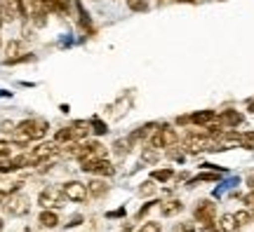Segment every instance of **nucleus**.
<instances>
[{
  "instance_id": "f257e3e1",
  "label": "nucleus",
  "mask_w": 254,
  "mask_h": 232,
  "mask_svg": "<svg viewBox=\"0 0 254 232\" xmlns=\"http://www.w3.org/2000/svg\"><path fill=\"white\" fill-rule=\"evenodd\" d=\"M47 129H50L47 120H43V117H26V120L17 122V132H14L12 139H17L21 143L43 141L47 136Z\"/></svg>"
},
{
  "instance_id": "f03ea898",
  "label": "nucleus",
  "mask_w": 254,
  "mask_h": 232,
  "mask_svg": "<svg viewBox=\"0 0 254 232\" xmlns=\"http://www.w3.org/2000/svg\"><path fill=\"white\" fill-rule=\"evenodd\" d=\"M193 218L195 223H200L205 230L209 232H219L217 230V204L212 199H200L195 209H193Z\"/></svg>"
},
{
  "instance_id": "7ed1b4c3",
  "label": "nucleus",
  "mask_w": 254,
  "mask_h": 232,
  "mask_svg": "<svg viewBox=\"0 0 254 232\" xmlns=\"http://www.w3.org/2000/svg\"><path fill=\"white\" fill-rule=\"evenodd\" d=\"M2 211L7 216L21 218V216H26L28 211H31V199H28V195H24L21 190H14V192H9V195L2 199Z\"/></svg>"
},
{
  "instance_id": "20e7f679",
  "label": "nucleus",
  "mask_w": 254,
  "mask_h": 232,
  "mask_svg": "<svg viewBox=\"0 0 254 232\" xmlns=\"http://www.w3.org/2000/svg\"><path fill=\"white\" fill-rule=\"evenodd\" d=\"M5 66H17V63H26L33 59V54L28 52L26 43L19 38V40H9L7 45H5Z\"/></svg>"
},
{
  "instance_id": "39448f33",
  "label": "nucleus",
  "mask_w": 254,
  "mask_h": 232,
  "mask_svg": "<svg viewBox=\"0 0 254 232\" xmlns=\"http://www.w3.org/2000/svg\"><path fill=\"white\" fill-rule=\"evenodd\" d=\"M148 143L158 148V150H167V148H172V145H179V134H177V129H172L170 125H160L155 129V134L148 139Z\"/></svg>"
},
{
  "instance_id": "423d86ee",
  "label": "nucleus",
  "mask_w": 254,
  "mask_h": 232,
  "mask_svg": "<svg viewBox=\"0 0 254 232\" xmlns=\"http://www.w3.org/2000/svg\"><path fill=\"white\" fill-rule=\"evenodd\" d=\"M66 195L62 192V187H55V186H45L40 190V195H38V204L43 206V209H64L66 206Z\"/></svg>"
},
{
  "instance_id": "0eeeda50",
  "label": "nucleus",
  "mask_w": 254,
  "mask_h": 232,
  "mask_svg": "<svg viewBox=\"0 0 254 232\" xmlns=\"http://www.w3.org/2000/svg\"><path fill=\"white\" fill-rule=\"evenodd\" d=\"M80 171L87 174V176H99V179H111V176H116V167H113V162H109L106 157L85 162V164H80Z\"/></svg>"
},
{
  "instance_id": "6e6552de",
  "label": "nucleus",
  "mask_w": 254,
  "mask_h": 232,
  "mask_svg": "<svg viewBox=\"0 0 254 232\" xmlns=\"http://www.w3.org/2000/svg\"><path fill=\"white\" fill-rule=\"evenodd\" d=\"M99 157H106V145L99 141H82L78 145V152H75V160L85 164V162L99 160Z\"/></svg>"
},
{
  "instance_id": "1a4fd4ad",
  "label": "nucleus",
  "mask_w": 254,
  "mask_h": 232,
  "mask_svg": "<svg viewBox=\"0 0 254 232\" xmlns=\"http://www.w3.org/2000/svg\"><path fill=\"white\" fill-rule=\"evenodd\" d=\"M62 192L66 195L68 202H75V204H82V202H87V199H90V195H87V186L80 183V181H75V179L64 181Z\"/></svg>"
},
{
  "instance_id": "9d476101",
  "label": "nucleus",
  "mask_w": 254,
  "mask_h": 232,
  "mask_svg": "<svg viewBox=\"0 0 254 232\" xmlns=\"http://www.w3.org/2000/svg\"><path fill=\"white\" fill-rule=\"evenodd\" d=\"M85 186H87V195H90V199H101V197L109 192V183H106V179H99V176H92Z\"/></svg>"
},
{
  "instance_id": "9b49d317",
  "label": "nucleus",
  "mask_w": 254,
  "mask_h": 232,
  "mask_svg": "<svg viewBox=\"0 0 254 232\" xmlns=\"http://www.w3.org/2000/svg\"><path fill=\"white\" fill-rule=\"evenodd\" d=\"M217 120L226 127V129H236V127L243 125V120H245V117H243L240 110H231V108H228V110H221V113H219Z\"/></svg>"
},
{
  "instance_id": "f8f14e48",
  "label": "nucleus",
  "mask_w": 254,
  "mask_h": 232,
  "mask_svg": "<svg viewBox=\"0 0 254 232\" xmlns=\"http://www.w3.org/2000/svg\"><path fill=\"white\" fill-rule=\"evenodd\" d=\"M28 143H21L17 139H12V141H0V160H7V157H14L17 152L26 150Z\"/></svg>"
},
{
  "instance_id": "ddd939ff",
  "label": "nucleus",
  "mask_w": 254,
  "mask_h": 232,
  "mask_svg": "<svg viewBox=\"0 0 254 232\" xmlns=\"http://www.w3.org/2000/svg\"><path fill=\"white\" fill-rule=\"evenodd\" d=\"M38 225H40V228H47V230H55L57 225H59L57 209H43V211L38 214Z\"/></svg>"
},
{
  "instance_id": "4468645a",
  "label": "nucleus",
  "mask_w": 254,
  "mask_h": 232,
  "mask_svg": "<svg viewBox=\"0 0 254 232\" xmlns=\"http://www.w3.org/2000/svg\"><path fill=\"white\" fill-rule=\"evenodd\" d=\"M184 211V202L182 199H177V197H172V199H165V202H160V214L165 216V218H172V216H179Z\"/></svg>"
},
{
  "instance_id": "2eb2a0df",
  "label": "nucleus",
  "mask_w": 254,
  "mask_h": 232,
  "mask_svg": "<svg viewBox=\"0 0 254 232\" xmlns=\"http://www.w3.org/2000/svg\"><path fill=\"white\" fill-rule=\"evenodd\" d=\"M158 122H148V125H141L139 127V129H134V132H132V134H129V139H132V141H148V139H151V136L155 134V129H158Z\"/></svg>"
},
{
  "instance_id": "dca6fc26",
  "label": "nucleus",
  "mask_w": 254,
  "mask_h": 232,
  "mask_svg": "<svg viewBox=\"0 0 254 232\" xmlns=\"http://www.w3.org/2000/svg\"><path fill=\"white\" fill-rule=\"evenodd\" d=\"M214 120H217V113H214V110H198V113L190 115V125L207 127V125H212Z\"/></svg>"
},
{
  "instance_id": "f3484780",
  "label": "nucleus",
  "mask_w": 254,
  "mask_h": 232,
  "mask_svg": "<svg viewBox=\"0 0 254 232\" xmlns=\"http://www.w3.org/2000/svg\"><path fill=\"white\" fill-rule=\"evenodd\" d=\"M55 141L59 143V145H66V143H71V141H78L75 127L68 125V127H64V129H59V132L55 134Z\"/></svg>"
},
{
  "instance_id": "a211bd4d",
  "label": "nucleus",
  "mask_w": 254,
  "mask_h": 232,
  "mask_svg": "<svg viewBox=\"0 0 254 232\" xmlns=\"http://www.w3.org/2000/svg\"><path fill=\"white\" fill-rule=\"evenodd\" d=\"M238 228H240V225L236 223L233 214H224V216H221V218L217 221V230H219V232H238Z\"/></svg>"
},
{
  "instance_id": "6ab92c4d",
  "label": "nucleus",
  "mask_w": 254,
  "mask_h": 232,
  "mask_svg": "<svg viewBox=\"0 0 254 232\" xmlns=\"http://www.w3.org/2000/svg\"><path fill=\"white\" fill-rule=\"evenodd\" d=\"M221 179V171H202V174H198L195 179L189 181V187L198 186V183H212V181H219Z\"/></svg>"
},
{
  "instance_id": "aec40b11",
  "label": "nucleus",
  "mask_w": 254,
  "mask_h": 232,
  "mask_svg": "<svg viewBox=\"0 0 254 232\" xmlns=\"http://www.w3.org/2000/svg\"><path fill=\"white\" fill-rule=\"evenodd\" d=\"M71 125L75 127L78 141H82V139H87V136L92 134V122H90V120H73Z\"/></svg>"
},
{
  "instance_id": "412c9836",
  "label": "nucleus",
  "mask_w": 254,
  "mask_h": 232,
  "mask_svg": "<svg viewBox=\"0 0 254 232\" xmlns=\"http://www.w3.org/2000/svg\"><path fill=\"white\" fill-rule=\"evenodd\" d=\"M151 179H153L155 183H167V181L174 179V169H172V167H165V169H153V171H151Z\"/></svg>"
},
{
  "instance_id": "4be33fe9",
  "label": "nucleus",
  "mask_w": 254,
  "mask_h": 232,
  "mask_svg": "<svg viewBox=\"0 0 254 232\" xmlns=\"http://www.w3.org/2000/svg\"><path fill=\"white\" fill-rule=\"evenodd\" d=\"M158 160H160V150H158V148L146 145L144 150H141V162H144V164H155Z\"/></svg>"
},
{
  "instance_id": "5701e85b",
  "label": "nucleus",
  "mask_w": 254,
  "mask_h": 232,
  "mask_svg": "<svg viewBox=\"0 0 254 232\" xmlns=\"http://www.w3.org/2000/svg\"><path fill=\"white\" fill-rule=\"evenodd\" d=\"M132 139H129V136H127V139H120V141H116L113 143V150L118 152L120 157H125V155H129V150H132Z\"/></svg>"
},
{
  "instance_id": "b1692460",
  "label": "nucleus",
  "mask_w": 254,
  "mask_h": 232,
  "mask_svg": "<svg viewBox=\"0 0 254 232\" xmlns=\"http://www.w3.org/2000/svg\"><path fill=\"white\" fill-rule=\"evenodd\" d=\"M233 218H236V223L243 228V225H250L254 221V216H252V211H247V209H240V211H236L233 214Z\"/></svg>"
},
{
  "instance_id": "393cba45",
  "label": "nucleus",
  "mask_w": 254,
  "mask_h": 232,
  "mask_svg": "<svg viewBox=\"0 0 254 232\" xmlns=\"http://www.w3.org/2000/svg\"><path fill=\"white\" fill-rule=\"evenodd\" d=\"M90 122H92V132H94V134H97V136L109 134V125H106L104 120H99V117H92Z\"/></svg>"
},
{
  "instance_id": "a878e982",
  "label": "nucleus",
  "mask_w": 254,
  "mask_h": 232,
  "mask_svg": "<svg viewBox=\"0 0 254 232\" xmlns=\"http://www.w3.org/2000/svg\"><path fill=\"white\" fill-rule=\"evenodd\" d=\"M139 195H141V197H151V195H155V181H153V179L144 181V183H141V187H139Z\"/></svg>"
},
{
  "instance_id": "bb28decb",
  "label": "nucleus",
  "mask_w": 254,
  "mask_h": 232,
  "mask_svg": "<svg viewBox=\"0 0 254 232\" xmlns=\"http://www.w3.org/2000/svg\"><path fill=\"white\" fill-rule=\"evenodd\" d=\"M136 232H163V225L155 223V221H146V223L139 225V230Z\"/></svg>"
},
{
  "instance_id": "cd10ccee",
  "label": "nucleus",
  "mask_w": 254,
  "mask_h": 232,
  "mask_svg": "<svg viewBox=\"0 0 254 232\" xmlns=\"http://www.w3.org/2000/svg\"><path fill=\"white\" fill-rule=\"evenodd\" d=\"M0 132L5 136H14V132H17V122H12V120H2L0 122Z\"/></svg>"
},
{
  "instance_id": "c85d7f7f",
  "label": "nucleus",
  "mask_w": 254,
  "mask_h": 232,
  "mask_svg": "<svg viewBox=\"0 0 254 232\" xmlns=\"http://www.w3.org/2000/svg\"><path fill=\"white\" fill-rule=\"evenodd\" d=\"M127 7L132 12H146L148 9V0H127Z\"/></svg>"
},
{
  "instance_id": "c756f323",
  "label": "nucleus",
  "mask_w": 254,
  "mask_h": 232,
  "mask_svg": "<svg viewBox=\"0 0 254 232\" xmlns=\"http://www.w3.org/2000/svg\"><path fill=\"white\" fill-rule=\"evenodd\" d=\"M240 145L247 148V150H254V132H247V134H240Z\"/></svg>"
},
{
  "instance_id": "7c9ffc66",
  "label": "nucleus",
  "mask_w": 254,
  "mask_h": 232,
  "mask_svg": "<svg viewBox=\"0 0 254 232\" xmlns=\"http://www.w3.org/2000/svg\"><path fill=\"white\" fill-rule=\"evenodd\" d=\"M82 221H85V216H82V214H73L71 218H68L66 228H78V225H82Z\"/></svg>"
},
{
  "instance_id": "2f4dec72",
  "label": "nucleus",
  "mask_w": 254,
  "mask_h": 232,
  "mask_svg": "<svg viewBox=\"0 0 254 232\" xmlns=\"http://www.w3.org/2000/svg\"><path fill=\"white\" fill-rule=\"evenodd\" d=\"M153 204H155V202H146V204L141 206V209H139V211H136V221H141V218H144V216L148 214V211H151V209H153Z\"/></svg>"
},
{
  "instance_id": "473e14b6",
  "label": "nucleus",
  "mask_w": 254,
  "mask_h": 232,
  "mask_svg": "<svg viewBox=\"0 0 254 232\" xmlns=\"http://www.w3.org/2000/svg\"><path fill=\"white\" fill-rule=\"evenodd\" d=\"M123 216H125V206H120V209H116V211H109V214H106V218H109V221H113V218H123Z\"/></svg>"
},
{
  "instance_id": "72a5a7b5",
  "label": "nucleus",
  "mask_w": 254,
  "mask_h": 232,
  "mask_svg": "<svg viewBox=\"0 0 254 232\" xmlns=\"http://www.w3.org/2000/svg\"><path fill=\"white\" fill-rule=\"evenodd\" d=\"M177 125H182V127L190 125V115H179L177 117Z\"/></svg>"
},
{
  "instance_id": "f704fd0d",
  "label": "nucleus",
  "mask_w": 254,
  "mask_h": 232,
  "mask_svg": "<svg viewBox=\"0 0 254 232\" xmlns=\"http://www.w3.org/2000/svg\"><path fill=\"white\" fill-rule=\"evenodd\" d=\"M179 232H195V228H193V223H184L179 228Z\"/></svg>"
},
{
  "instance_id": "c9c22d12",
  "label": "nucleus",
  "mask_w": 254,
  "mask_h": 232,
  "mask_svg": "<svg viewBox=\"0 0 254 232\" xmlns=\"http://www.w3.org/2000/svg\"><path fill=\"white\" fill-rule=\"evenodd\" d=\"M120 232H134V228H132V225H129V223H125V225H123V230H120Z\"/></svg>"
},
{
  "instance_id": "e433bc0d",
  "label": "nucleus",
  "mask_w": 254,
  "mask_h": 232,
  "mask_svg": "<svg viewBox=\"0 0 254 232\" xmlns=\"http://www.w3.org/2000/svg\"><path fill=\"white\" fill-rule=\"evenodd\" d=\"M247 186L254 190V174H250V176H247Z\"/></svg>"
},
{
  "instance_id": "4c0bfd02",
  "label": "nucleus",
  "mask_w": 254,
  "mask_h": 232,
  "mask_svg": "<svg viewBox=\"0 0 254 232\" xmlns=\"http://www.w3.org/2000/svg\"><path fill=\"white\" fill-rule=\"evenodd\" d=\"M247 110H250V113H254V98L250 101V103H247Z\"/></svg>"
},
{
  "instance_id": "58836bf2",
  "label": "nucleus",
  "mask_w": 254,
  "mask_h": 232,
  "mask_svg": "<svg viewBox=\"0 0 254 232\" xmlns=\"http://www.w3.org/2000/svg\"><path fill=\"white\" fill-rule=\"evenodd\" d=\"M182 2H195V0H182Z\"/></svg>"
},
{
  "instance_id": "ea45409f",
  "label": "nucleus",
  "mask_w": 254,
  "mask_h": 232,
  "mask_svg": "<svg viewBox=\"0 0 254 232\" xmlns=\"http://www.w3.org/2000/svg\"><path fill=\"white\" fill-rule=\"evenodd\" d=\"M0 230H2V218H0Z\"/></svg>"
},
{
  "instance_id": "a19ab883",
  "label": "nucleus",
  "mask_w": 254,
  "mask_h": 232,
  "mask_svg": "<svg viewBox=\"0 0 254 232\" xmlns=\"http://www.w3.org/2000/svg\"><path fill=\"white\" fill-rule=\"evenodd\" d=\"M0 47H2V40H0Z\"/></svg>"
},
{
  "instance_id": "79ce46f5",
  "label": "nucleus",
  "mask_w": 254,
  "mask_h": 232,
  "mask_svg": "<svg viewBox=\"0 0 254 232\" xmlns=\"http://www.w3.org/2000/svg\"><path fill=\"white\" fill-rule=\"evenodd\" d=\"M24 232H28V230H24Z\"/></svg>"
}]
</instances>
